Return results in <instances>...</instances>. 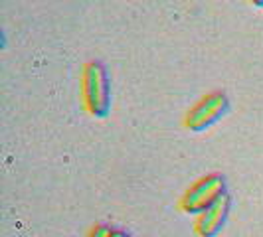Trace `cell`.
Wrapping results in <instances>:
<instances>
[{"mask_svg": "<svg viewBox=\"0 0 263 237\" xmlns=\"http://www.w3.org/2000/svg\"><path fill=\"white\" fill-rule=\"evenodd\" d=\"M83 101L89 115L97 118H105L111 111V87L101 62H89L83 67Z\"/></svg>", "mask_w": 263, "mask_h": 237, "instance_id": "obj_1", "label": "cell"}, {"mask_svg": "<svg viewBox=\"0 0 263 237\" xmlns=\"http://www.w3.org/2000/svg\"><path fill=\"white\" fill-rule=\"evenodd\" d=\"M226 194V178L222 174H208L192 184L180 200V208L186 213H204L212 204Z\"/></svg>", "mask_w": 263, "mask_h": 237, "instance_id": "obj_2", "label": "cell"}, {"mask_svg": "<svg viewBox=\"0 0 263 237\" xmlns=\"http://www.w3.org/2000/svg\"><path fill=\"white\" fill-rule=\"evenodd\" d=\"M230 109V99L224 91H212L204 95L196 105L186 113V129L194 132L206 131L212 125H216L220 118L224 117Z\"/></svg>", "mask_w": 263, "mask_h": 237, "instance_id": "obj_3", "label": "cell"}, {"mask_svg": "<svg viewBox=\"0 0 263 237\" xmlns=\"http://www.w3.org/2000/svg\"><path fill=\"white\" fill-rule=\"evenodd\" d=\"M230 208H232V198L224 194L222 198H218L204 213L198 215L196 222V233L200 237H216L222 227L228 222L230 215Z\"/></svg>", "mask_w": 263, "mask_h": 237, "instance_id": "obj_4", "label": "cell"}, {"mask_svg": "<svg viewBox=\"0 0 263 237\" xmlns=\"http://www.w3.org/2000/svg\"><path fill=\"white\" fill-rule=\"evenodd\" d=\"M111 235H113V229L105 224H99L93 227L87 237H111Z\"/></svg>", "mask_w": 263, "mask_h": 237, "instance_id": "obj_5", "label": "cell"}, {"mask_svg": "<svg viewBox=\"0 0 263 237\" xmlns=\"http://www.w3.org/2000/svg\"><path fill=\"white\" fill-rule=\"evenodd\" d=\"M111 237H131L127 231H123V229H113V235Z\"/></svg>", "mask_w": 263, "mask_h": 237, "instance_id": "obj_6", "label": "cell"}, {"mask_svg": "<svg viewBox=\"0 0 263 237\" xmlns=\"http://www.w3.org/2000/svg\"><path fill=\"white\" fill-rule=\"evenodd\" d=\"M253 6H257V8H263V0H250Z\"/></svg>", "mask_w": 263, "mask_h": 237, "instance_id": "obj_7", "label": "cell"}]
</instances>
